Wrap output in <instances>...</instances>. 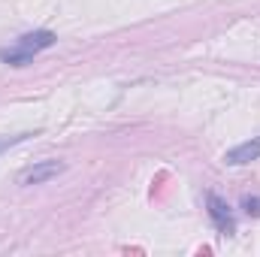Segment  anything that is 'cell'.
Instances as JSON below:
<instances>
[{
  "label": "cell",
  "mask_w": 260,
  "mask_h": 257,
  "mask_svg": "<svg viewBox=\"0 0 260 257\" xmlns=\"http://www.w3.org/2000/svg\"><path fill=\"white\" fill-rule=\"evenodd\" d=\"M49 46H55V34L52 30H34V34H24L21 40H15V46L0 49V61L12 67H24L34 61V55H40Z\"/></svg>",
  "instance_id": "obj_1"
},
{
  "label": "cell",
  "mask_w": 260,
  "mask_h": 257,
  "mask_svg": "<svg viewBox=\"0 0 260 257\" xmlns=\"http://www.w3.org/2000/svg\"><path fill=\"white\" fill-rule=\"evenodd\" d=\"M58 173H64V164H58V160H40V164L27 167V170L18 176V182H21V185H43V182L55 179Z\"/></svg>",
  "instance_id": "obj_3"
},
{
  "label": "cell",
  "mask_w": 260,
  "mask_h": 257,
  "mask_svg": "<svg viewBox=\"0 0 260 257\" xmlns=\"http://www.w3.org/2000/svg\"><path fill=\"white\" fill-rule=\"evenodd\" d=\"M242 209H245L248 215L260 218V200H257V197H245V200H242Z\"/></svg>",
  "instance_id": "obj_5"
},
{
  "label": "cell",
  "mask_w": 260,
  "mask_h": 257,
  "mask_svg": "<svg viewBox=\"0 0 260 257\" xmlns=\"http://www.w3.org/2000/svg\"><path fill=\"white\" fill-rule=\"evenodd\" d=\"M257 157H260V136L257 139L242 142V145H236V148H230V151L224 154V160L233 164V167H239V164H251V160H257Z\"/></svg>",
  "instance_id": "obj_4"
},
{
  "label": "cell",
  "mask_w": 260,
  "mask_h": 257,
  "mask_svg": "<svg viewBox=\"0 0 260 257\" xmlns=\"http://www.w3.org/2000/svg\"><path fill=\"white\" fill-rule=\"evenodd\" d=\"M206 206H209V218L215 221V227H218L224 236L236 233V218H233L230 206H227V203H224L218 194H209V197H206Z\"/></svg>",
  "instance_id": "obj_2"
}]
</instances>
